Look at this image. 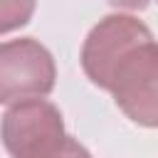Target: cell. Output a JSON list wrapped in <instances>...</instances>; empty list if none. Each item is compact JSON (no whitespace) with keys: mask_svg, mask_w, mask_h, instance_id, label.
I'll return each instance as SVG.
<instances>
[{"mask_svg":"<svg viewBox=\"0 0 158 158\" xmlns=\"http://www.w3.org/2000/svg\"><path fill=\"white\" fill-rule=\"evenodd\" d=\"M106 91L116 106L143 128H158V44L156 40L131 47L111 72Z\"/></svg>","mask_w":158,"mask_h":158,"instance_id":"6da1fadb","label":"cell"},{"mask_svg":"<svg viewBox=\"0 0 158 158\" xmlns=\"http://www.w3.org/2000/svg\"><path fill=\"white\" fill-rule=\"evenodd\" d=\"M67 138L62 111L42 99H20L0 116V141L10 158H49Z\"/></svg>","mask_w":158,"mask_h":158,"instance_id":"7a4b0ae2","label":"cell"},{"mask_svg":"<svg viewBox=\"0 0 158 158\" xmlns=\"http://www.w3.org/2000/svg\"><path fill=\"white\" fill-rule=\"evenodd\" d=\"M57 81L52 52L35 37L0 42V104L47 96Z\"/></svg>","mask_w":158,"mask_h":158,"instance_id":"3957f363","label":"cell"},{"mask_svg":"<svg viewBox=\"0 0 158 158\" xmlns=\"http://www.w3.org/2000/svg\"><path fill=\"white\" fill-rule=\"evenodd\" d=\"M153 40V32L148 30V25H143L138 17L126 15V12H111L106 17H101L86 35L84 44H81V69L89 77V81L99 89L106 91L109 79L114 67L118 64V59L136 47L138 42Z\"/></svg>","mask_w":158,"mask_h":158,"instance_id":"277c9868","label":"cell"},{"mask_svg":"<svg viewBox=\"0 0 158 158\" xmlns=\"http://www.w3.org/2000/svg\"><path fill=\"white\" fill-rule=\"evenodd\" d=\"M37 0H0V35L25 27L35 15Z\"/></svg>","mask_w":158,"mask_h":158,"instance_id":"5b68a950","label":"cell"},{"mask_svg":"<svg viewBox=\"0 0 158 158\" xmlns=\"http://www.w3.org/2000/svg\"><path fill=\"white\" fill-rule=\"evenodd\" d=\"M49 158H91V153H89V151H86L74 136H67L64 143H62Z\"/></svg>","mask_w":158,"mask_h":158,"instance_id":"8992f818","label":"cell"},{"mask_svg":"<svg viewBox=\"0 0 158 158\" xmlns=\"http://www.w3.org/2000/svg\"><path fill=\"white\" fill-rule=\"evenodd\" d=\"M114 7H123V10H143L148 7L151 0H109Z\"/></svg>","mask_w":158,"mask_h":158,"instance_id":"52a82bcc","label":"cell"}]
</instances>
